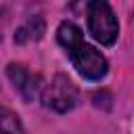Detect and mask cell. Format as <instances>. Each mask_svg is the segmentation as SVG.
I'll return each mask as SVG.
<instances>
[{
    "mask_svg": "<svg viewBox=\"0 0 134 134\" xmlns=\"http://www.w3.org/2000/svg\"><path fill=\"white\" fill-rule=\"evenodd\" d=\"M88 31L103 46L115 44V40L119 36V25H117L115 13L107 0H90L88 2Z\"/></svg>",
    "mask_w": 134,
    "mask_h": 134,
    "instance_id": "cell-2",
    "label": "cell"
},
{
    "mask_svg": "<svg viewBox=\"0 0 134 134\" xmlns=\"http://www.w3.org/2000/svg\"><path fill=\"white\" fill-rule=\"evenodd\" d=\"M0 126H2V134H27L19 115L8 111V109L0 111Z\"/></svg>",
    "mask_w": 134,
    "mask_h": 134,
    "instance_id": "cell-6",
    "label": "cell"
},
{
    "mask_svg": "<svg viewBox=\"0 0 134 134\" xmlns=\"http://www.w3.org/2000/svg\"><path fill=\"white\" fill-rule=\"evenodd\" d=\"M6 75H8V80L13 82L15 90L23 96V100L31 103V100L44 96V90H46L44 80H42L38 73L29 71L25 65H21V63H10V65L6 67Z\"/></svg>",
    "mask_w": 134,
    "mask_h": 134,
    "instance_id": "cell-4",
    "label": "cell"
},
{
    "mask_svg": "<svg viewBox=\"0 0 134 134\" xmlns=\"http://www.w3.org/2000/svg\"><path fill=\"white\" fill-rule=\"evenodd\" d=\"M44 34V19L40 15H34V17H27V21L17 29L15 34V40L17 42H29V40H40Z\"/></svg>",
    "mask_w": 134,
    "mask_h": 134,
    "instance_id": "cell-5",
    "label": "cell"
},
{
    "mask_svg": "<svg viewBox=\"0 0 134 134\" xmlns=\"http://www.w3.org/2000/svg\"><path fill=\"white\" fill-rule=\"evenodd\" d=\"M57 40L65 48L71 65L75 67V71L82 77H86L90 82H98L107 75V71H109L107 59L84 40V34L77 25L63 21L57 27Z\"/></svg>",
    "mask_w": 134,
    "mask_h": 134,
    "instance_id": "cell-1",
    "label": "cell"
},
{
    "mask_svg": "<svg viewBox=\"0 0 134 134\" xmlns=\"http://www.w3.org/2000/svg\"><path fill=\"white\" fill-rule=\"evenodd\" d=\"M42 98H44L46 107H50L52 111L67 113L80 103V90L75 88V84L67 75L57 73L50 80V84H46V90H44Z\"/></svg>",
    "mask_w": 134,
    "mask_h": 134,
    "instance_id": "cell-3",
    "label": "cell"
}]
</instances>
